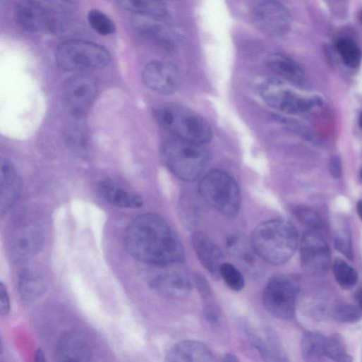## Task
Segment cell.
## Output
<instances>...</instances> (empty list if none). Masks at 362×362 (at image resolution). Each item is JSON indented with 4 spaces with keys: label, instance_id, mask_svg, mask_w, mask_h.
Here are the masks:
<instances>
[{
    "label": "cell",
    "instance_id": "cell-1",
    "mask_svg": "<svg viewBox=\"0 0 362 362\" xmlns=\"http://www.w3.org/2000/svg\"><path fill=\"white\" fill-rule=\"evenodd\" d=\"M126 248L138 261L152 265H169L185 260L183 244L176 232L162 217L145 214L128 227Z\"/></svg>",
    "mask_w": 362,
    "mask_h": 362
},
{
    "label": "cell",
    "instance_id": "cell-2",
    "mask_svg": "<svg viewBox=\"0 0 362 362\" xmlns=\"http://www.w3.org/2000/svg\"><path fill=\"white\" fill-rule=\"evenodd\" d=\"M298 234L290 222L273 219L259 224L251 235L254 252L265 262L274 265L287 263L294 255Z\"/></svg>",
    "mask_w": 362,
    "mask_h": 362
},
{
    "label": "cell",
    "instance_id": "cell-3",
    "mask_svg": "<svg viewBox=\"0 0 362 362\" xmlns=\"http://www.w3.org/2000/svg\"><path fill=\"white\" fill-rule=\"evenodd\" d=\"M157 123L175 138L203 145L212 139V131L201 116L175 104L158 107L154 111Z\"/></svg>",
    "mask_w": 362,
    "mask_h": 362
},
{
    "label": "cell",
    "instance_id": "cell-4",
    "mask_svg": "<svg viewBox=\"0 0 362 362\" xmlns=\"http://www.w3.org/2000/svg\"><path fill=\"white\" fill-rule=\"evenodd\" d=\"M162 157L168 169L186 182L198 180L203 173L208 156L203 145L176 138L162 145Z\"/></svg>",
    "mask_w": 362,
    "mask_h": 362
},
{
    "label": "cell",
    "instance_id": "cell-5",
    "mask_svg": "<svg viewBox=\"0 0 362 362\" xmlns=\"http://www.w3.org/2000/svg\"><path fill=\"white\" fill-rule=\"evenodd\" d=\"M199 193L209 205L226 216H235L239 212L241 191L227 172L222 170L209 172L200 182Z\"/></svg>",
    "mask_w": 362,
    "mask_h": 362
},
{
    "label": "cell",
    "instance_id": "cell-6",
    "mask_svg": "<svg viewBox=\"0 0 362 362\" xmlns=\"http://www.w3.org/2000/svg\"><path fill=\"white\" fill-rule=\"evenodd\" d=\"M56 57L62 69L76 73L105 68L111 61V56L105 48L83 40L63 43L58 48Z\"/></svg>",
    "mask_w": 362,
    "mask_h": 362
},
{
    "label": "cell",
    "instance_id": "cell-7",
    "mask_svg": "<svg viewBox=\"0 0 362 362\" xmlns=\"http://www.w3.org/2000/svg\"><path fill=\"white\" fill-rule=\"evenodd\" d=\"M260 96L271 108L290 115L301 114L322 104L320 97L300 94L277 81L265 83Z\"/></svg>",
    "mask_w": 362,
    "mask_h": 362
},
{
    "label": "cell",
    "instance_id": "cell-8",
    "mask_svg": "<svg viewBox=\"0 0 362 362\" xmlns=\"http://www.w3.org/2000/svg\"><path fill=\"white\" fill-rule=\"evenodd\" d=\"M297 299V288L292 281L283 276L270 279L263 294V303L273 317L288 320L293 317Z\"/></svg>",
    "mask_w": 362,
    "mask_h": 362
},
{
    "label": "cell",
    "instance_id": "cell-9",
    "mask_svg": "<svg viewBox=\"0 0 362 362\" xmlns=\"http://www.w3.org/2000/svg\"><path fill=\"white\" fill-rule=\"evenodd\" d=\"M252 20L258 30L271 37L285 36L291 27L290 13L277 0H260L253 10Z\"/></svg>",
    "mask_w": 362,
    "mask_h": 362
},
{
    "label": "cell",
    "instance_id": "cell-10",
    "mask_svg": "<svg viewBox=\"0 0 362 362\" xmlns=\"http://www.w3.org/2000/svg\"><path fill=\"white\" fill-rule=\"evenodd\" d=\"M300 260L303 269L315 276L327 273L331 265V251L324 237L315 230L305 232L301 240Z\"/></svg>",
    "mask_w": 362,
    "mask_h": 362
},
{
    "label": "cell",
    "instance_id": "cell-11",
    "mask_svg": "<svg viewBox=\"0 0 362 362\" xmlns=\"http://www.w3.org/2000/svg\"><path fill=\"white\" fill-rule=\"evenodd\" d=\"M56 14L35 0H25L16 9L17 23L21 28L30 33L61 31L62 23Z\"/></svg>",
    "mask_w": 362,
    "mask_h": 362
},
{
    "label": "cell",
    "instance_id": "cell-12",
    "mask_svg": "<svg viewBox=\"0 0 362 362\" xmlns=\"http://www.w3.org/2000/svg\"><path fill=\"white\" fill-rule=\"evenodd\" d=\"M97 91V83L93 78L78 75L66 82L64 95L71 112L80 116L85 114L92 104Z\"/></svg>",
    "mask_w": 362,
    "mask_h": 362
},
{
    "label": "cell",
    "instance_id": "cell-13",
    "mask_svg": "<svg viewBox=\"0 0 362 362\" xmlns=\"http://www.w3.org/2000/svg\"><path fill=\"white\" fill-rule=\"evenodd\" d=\"M143 81L152 92L159 95L175 92L181 83L179 69L173 64L163 61H152L143 70Z\"/></svg>",
    "mask_w": 362,
    "mask_h": 362
},
{
    "label": "cell",
    "instance_id": "cell-14",
    "mask_svg": "<svg viewBox=\"0 0 362 362\" xmlns=\"http://www.w3.org/2000/svg\"><path fill=\"white\" fill-rule=\"evenodd\" d=\"M93 353L87 339L80 332L69 331L59 339L56 347V358L64 362H88Z\"/></svg>",
    "mask_w": 362,
    "mask_h": 362
},
{
    "label": "cell",
    "instance_id": "cell-15",
    "mask_svg": "<svg viewBox=\"0 0 362 362\" xmlns=\"http://www.w3.org/2000/svg\"><path fill=\"white\" fill-rule=\"evenodd\" d=\"M43 243L44 237L40 229L32 227L17 229L10 242L11 258L16 262L28 260L40 252Z\"/></svg>",
    "mask_w": 362,
    "mask_h": 362
},
{
    "label": "cell",
    "instance_id": "cell-16",
    "mask_svg": "<svg viewBox=\"0 0 362 362\" xmlns=\"http://www.w3.org/2000/svg\"><path fill=\"white\" fill-rule=\"evenodd\" d=\"M192 244L203 267L212 277L218 279L220 267L224 263V255L221 249L203 232H195L192 236Z\"/></svg>",
    "mask_w": 362,
    "mask_h": 362
},
{
    "label": "cell",
    "instance_id": "cell-17",
    "mask_svg": "<svg viewBox=\"0 0 362 362\" xmlns=\"http://www.w3.org/2000/svg\"><path fill=\"white\" fill-rule=\"evenodd\" d=\"M150 286L159 294L171 298H183L193 289L189 277L178 272H169L153 278Z\"/></svg>",
    "mask_w": 362,
    "mask_h": 362
},
{
    "label": "cell",
    "instance_id": "cell-18",
    "mask_svg": "<svg viewBox=\"0 0 362 362\" xmlns=\"http://www.w3.org/2000/svg\"><path fill=\"white\" fill-rule=\"evenodd\" d=\"M216 361L210 349L205 344L194 340H185L176 344L166 356L168 362H211Z\"/></svg>",
    "mask_w": 362,
    "mask_h": 362
},
{
    "label": "cell",
    "instance_id": "cell-19",
    "mask_svg": "<svg viewBox=\"0 0 362 362\" xmlns=\"http://www.w3.org/2000/svg\"><path fill=\"white\" fill-rule=\"evenodd\" d=\"M99 190L102 198L115 207L137 209L143 205V199L138 194L112 180L101 182Z\"/></svg>",
    "mask_w": 362,
    "mask_h": 362
},
{
    "label": "cell",
    "instance_id": "cell-20",
    "mask_svg": "<svg viewBox=\"0 0 362 362\" xmlns=\"http://www.w3.org/2000/svg\"><path fill=\"white\" fill-rule=\"evenodd\" d=\"M249 334L253 344L266 361H287L279 341L270 328L252 329Z\"/></svg>",
    "mask_w": 362,
    "mask_h": 362
},
{
    "label": "cell",
    "instance_id": "cell-21",
    "mask_svg": "<svg viewBox=\"0 0 362 362\" xmlns=\"http://www.w3.org/2000/svg\"><path fill=\"white\" fill-rule=\"evenodd\" d=\"M268 66L274 73L294 85H301L305 81L301 68L289 57L274 55L269 59Z\"/></svg>",
    "mask_w": 362,
    "mask_h": 362
},
{
    "label": "cell",
    "instance_id": "cell-22",
    "mask_svg": "<svg viewBox=\"0 0 362 362\" xmlns=\"http://www.w3.org/2000/svg\"><path fill=\"white\" fill-rule=\"evenodd\" d=\"M301 354L308 362L327 361L326 337L317 332H306L301 342Z\"/></svg>",
    "mask_w": 362,
    "mask_h": 362
},
{
    "label": "cell",
    "instance_id": "cell-23",
    "mask_svg": "<svg viewBox=\"0 0 362 362\" xmlns=\"http://www.w3.org/2000/svg\"><path fill=\"white\" fill-rule=\"evenodd\" d=\"M46 291L43 277L33 270L23 272L19 279V292L22 299L28 303L38 301Z\"/></svg>",
    "mask_w": 362,
    "mask_h": 362
},
{
    "label": "cell",
    "instance_id": "cell-24",
    "mask_svg": "<svg viewBox=\"0 0 362 362\" xmlns=\"http://www.w3.org/2000/svg\"><path fill=\"white\" fill-rule=\"evenodd\" d=\"M122 4L127 11L146 18H162L167 13L160 0H122Z\"/></svg>",
    "mask_w": 362,
    "mask_h": 362
},
{
    "label": "cell",
    "instance_id": "cell-25",
    "mask_svg": "<svg viewBox=\"0 0 362 362\" xmlns=\"http://www.w3.org/2000/svg\"><path fill=\"white\" fill-rule=\"evenodd\" d=\"M333 274L337 284L344 289L354 288L358 279L357 272L344 260L337 258L332 266Z\"/></svg>",
    "mask_w": 362,
    "mask_h": 362
},
{
    "label": "cell",
    "instance_id": "cell-26",
    "mask_svg": "<svg viewBox=\"0 0 362 362\" xmlns=\"http://www.w3.org/2000/svg\"><path fill=\"white\" fill-rule=\"evenodd\" d=\"M337 50L346 67L355 69L359 66L361 61V52L354 41L348 38L339 40L337 43Z\"/></svg>",
    "mask_w": 362,
    "mask_h": 362
},
{
    "label": "cell",
    "instance_id": "cell-27",
    "mask_svg": "<svg viewBox=\"0 0 362 362\" xmlns=\"http://www.w3.org/2000/svg\"><path fill=\"white\" fill-rule=\"evenodd\" d=\"M332 317L339 322L352 323L361 318V307L347 302L339 301L331 310Z\"/></svg>",
    "mask_w": 362,
    "mask_h": 362
},
{
    "label": "cell",
    "instance_id": "cell-28",
    "mask_svg": "<svg viewBox=\"0 0 362 362\" xmlns=\"http://www.w3.org/2000/svg\"><path fill=\"white\" fill-rule=\"evenodd\" d=\"M326 356L327 360L336 362H351V356L346 351L343 339L334 334L326 337Z\"/></svg>",
    "mask_w": 362,
    "mask_h": 362
},
{
    "label": "cell",
    "instance_id": "cell-29",
    "mask_svg": "<svg viewBox=\"0 0 362 362\" xmlns=\"http://www.w3.org/2000/svg\"><path fill=\"white\" fill-rule=\"evenodd\" d=\"M88 19L91 28L98 35L109 36L116 32V28L113 20L99 11H91Z\"/></svg>",
    "mask_w": 362,
    "mask_h": 362
},
{
    "label": "cell",
    "instance_id": "cell-30",
    "mask_svg": "<svg viewBox=\"0 0 362 362\" xmlns=\"http://www.w3.org/2000/svg\"><path fill=\"white\" fill-rule=\"evenodd\" d=\"M333 239L337 249L346 258L354 257L351 231L346 225L333 227Z\"/></svg>",
    "mask_w": 362,
    "mask_h": 362
},
{
    "label": "cell",
    "instance_id": "cell-31",
    "mask_svg": "<svg viewBox=\"0 0 362 362\" xmlns=\"http://www.w3.org/2000/svg\"><path fill=\"white\" fill-rule=\"evenodd\" d=\"M219 277L233 291H239L243 289L245 280L241 272L232 264L223 263L219 269Z\"/></svg>",
    "mask_w": 362,
    "mask_h": 362
},
{
    "label": "cell",
    "instance_id": "cell-32",
    "mask_svg": "<svg viewBox=\"0 0 362 362\" xmlns=\"http://www.w3.org/2000/svg\"><path fill=\"white\" fill-rule=\"evenodd\" d=\"M297 220L311 230L318 231L323 227L320 215L314 210L306 206H297L293 210Z\"/></svg>",
    "mask_w": 362,
    "mask_h": 362
},
{
    "label": "cell",
    "instance_id": "cell-33",
    "mask_svg": "<svg viewBox=\"0 0 362 362\" xmlns=\"http://www.w3.org/2000/svg\"><path fill=\"white\" fill-rule=\"evenodd\" d=\"M144 37L155 45L167 51L173 49L174 45L167 33L156 25H145L142 28Z\"/></svg>",
    "mask_w": 362,
    "mask_h": 362
},
{
    "label": "cell",
    "instance_id": "cell-34",
    "mask_svg": "<svg viewBox=\"0 0 362 362\" xmlns=\"http://www.w3.org/2000/svg\"><path fill=\"white\" fill-rule=\"evenodd\" d=\"M49 11L57 14H66L75 11L80 0H35Z\"/></svg>",
    "mask_w": 362,
    "mask_h": 362
},
{
    "label": "cell",
    "instance_id": "cell-35",
    "mask_svg": "<svg viewBox=\"0 0 362 362\" xmlns=\"http://www.w3.org/2000/svg\"><path fill=\"white\" fill-rule=\"evenodd\" d=\"M12 171L9 163L0 157V194L7 188L11 182Z\"/></svg>",
    "mask_w": 362,
    "mask_h": 362
},
{
    "label": "cell",
    "instance_id": "cell-36",
    "mask_svg": "<svg viewBox=\"0 0 362 362\" xmlns=\"http://www.w3.org/2000/svg\"><path fill=\"white\" fill-rule=\"evenodd\" d=\"M11 311V300L6 286L0 282V315H7Z\"/></svg>",
    "mask_w": 362,
    "mask_h": 362
},
{
    "label": "cell",
    "instance_id": "cell-37",
    "mask_svg": "<svg viewBox=\"0 0 362 362\" xmlns=\"http://www.w3.org/2000/svg\"><path fill=\"white\" fill-rule=\"evenodd\" d=\"M193 279L200 294L205 298L210 296L212 293L211 287L205 277L201 274L196 273L194 274Z\"/></svg>",
    "mask_w": 362,
    "mask_h": 362
},
{
    "label": "cell",
    "instance_id": "cell-38",
    "mask_svg": "<svg viewBox=\"0 0 362 362\" xmlns=\"http://www.w3.org/2000/svg\"><path fill=\"white\" fill-rule=\"evenodd\" d=\"M329 171L331 176L337 179L340 178L342 172V167L340 159L337 156H333L329 161Z\"/></svg>",
    "mask_w": 362,
    "mask_h": 362
},
{
    "label": "cell",
    "instance_id": "cell-39",
    "mask_svg": "<svg viewBox=\"0 0 362 362\" xmlns=\"http://www.w3.org/2000/svg\"><path fill=\"white\" fill-rule=\"evenodd\" d=\"M223 361L229 362H236L239 361V359L234 354L228 353L224 356Z\"/></svg>",
    "mask_w": 362,
    "mask_h": 362
},
{
    "label": "cell",
    "instance_id": "cell-40",
    "mask_svg": "<svg viewBox=\"0 0 362 362\" xmlns=\"http://www.w3.org/2000/svg\"><path fill=\"white\" fill-rule=\"evenodd\" d=\"M37 361H44L45 359V355L42 350L40 349L37 354Z\"/></svg>",
    "mask_w": 362,
    "mask_h": 362
},
{
    "label": "cell",
    "instance_id": "cell-41",
    "mask_svg": "<svg viewBox=\"0 0 362 362\" xmlns=\"http://www.w3.org/2000/svg\"><path fill=\"white\" fill-rule=\"evenodd\" d=\"M356 212H357V214H358V217H361V201H359L357 203Z\"/></svg>",
    "mask_w": 362,
    "mask_h": 362
},
{
    "label": "cell",
    "instance_id": "cell-42",
    "mask_svg": "<svg viewBox=\"0 0 362 362\" xmlns=\"http://www.w3.org/2000/svg\"><path fill=\"white\" fill-rule=\"evenodd\" d=\"M2 351H3V344H2L1 337H0V354H1Z\"/></svg>",
    "mask_w": 362,
    "mask_h": 362
},
{
    "label": "cell",
    "instance_id": "cell-43",
    "mask_svg": "<svg viewBox=\"0 0 362 362\" xmlns=\"http://www.w3.org/2000/svg\"><path fill=\"white\" fill-rule=\"evenodd\" d=\"M160 1H162V2H163V0H160Z\"/></svg>",
    "mask_w": 362,
    "mask_h": 362
}]
</instances>
